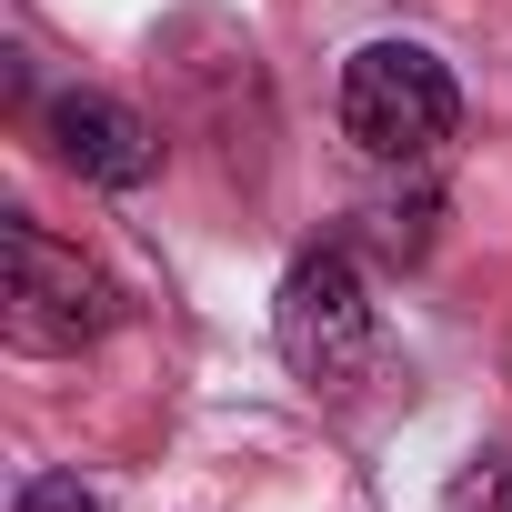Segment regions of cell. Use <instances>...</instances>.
<instances>
[{
  "label": "cell",
  "instance_id": "5",
  "mask_svg": "<svg viewBox=\"0 0 512 512\" xmlns=\"http://www.w3.org/2000/svg\"><path fill=\"white\" fill-rule=\"evenodd\" d=\"M452 512H512V462H482L452 482Z\"/></svg>",
  "mask_w": 512,
  "mask_h": 512
},
{
  "label": "cell",
  "instance_id": "1",
  "mask_svg": "<svg viewBox=\"0 0 512 512\" xmlns=\"http://www.w3.org/2000/svg\"><path fill=\"white\" fill-rule=\"evenodd\" d=\"M0 262H11V282H0V332L21 352H81V342H101L121 322V282L101 262H81L71 241H51L31 211H11Z\"/></svg>",
  "mask_w": 512,
  "mask_h": 512
},
{
  "label": "cell",
  "instance_id": "3",
  "mask_svg": "<svg viewBox=\"0 0 512 512\" xmlns=\"http://www.w3.org/2000/svg\"><path fill=\"white\" fill-rule=\"evenodd\" d=\"M272 342L302 382H352L372 362V302H362V272L352 251H302L282 272V302H272Z\"/></svg>",
  "mask_w": 512,
  "mask_h": 512
},
{
  "label": "cell",
  "instance_id": "6",
  "mask_svg": "<svg viewBox=\"0 0 512 512\" xmlns=\"http://www.w3.org/2000/svg\"><path fill=\"white\" fill-rule=\"evenodd\" d=\"M21 512H101V502L81 472H41V482H21Z\"/></svg>",
  "mask_w": 512,
  "mask_h": 512
},
{
  "label": "cell",
  "instance_id": "2",
  "mask_svg": "<svg viewBox=\"0 0 512 512\" xmlns=\"http://www.w3.org/2000/svg\"><path fill=\"white\" fill-rule=\"evenodd\" d=\"M452 121H462V91L422 41H362L342 61V131L372 161H422L452 141Z\"/></svg>",
  "mask_w": 512,
  "mask_h": 512
},
{
  "label": "cell",
  "instance_id": "4",
  "mask_svg": "<svg viewBox=\"0 0 512 512\" xmlns=\"http://www.w3.org/2000/svg\"><path fill=\"white\" fill-rule=\"evenodd\" d=\"M41 131H51L61 171H81V181H101V191H141V181L161 171L151 121H141L131 101H111V91H61Z\"/></svg>",
  "mask_w": 512,
  "mask_h": 512
}]
</instances>
